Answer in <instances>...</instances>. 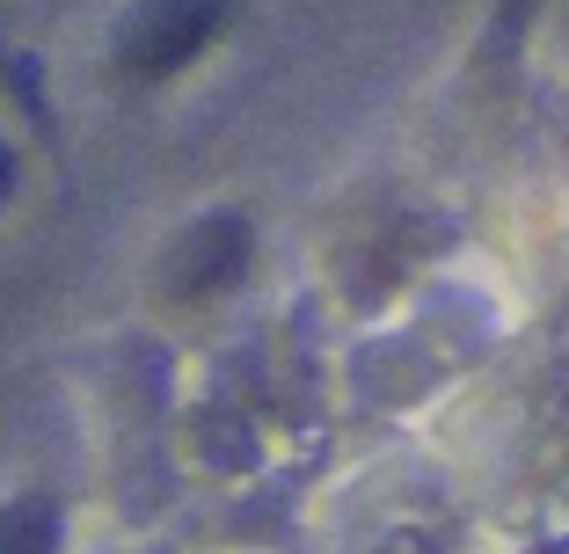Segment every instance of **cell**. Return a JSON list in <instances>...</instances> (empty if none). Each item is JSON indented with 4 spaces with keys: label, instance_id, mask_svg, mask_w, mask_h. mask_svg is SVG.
Here are the masks:
<instances>
[{
    "label": "cell",
    "instance_id": "cell-1",
    "mask_svg": "<svg viewBox=\"0 0 569 554\" xmlns=\"http://www.w3.org/2000/svg\"><path fill=\"white\" fill-rule=\"evenodd\" d=\"M219 30V0H139L118 22V67L132 81H168L183 73Z\"/></svg>",
    "mask_w": 569,
    "mask_h": 554
},
{
    "label": "cell",
    "instance_id": "cell-2",
    "mask_svg": "<svg viewBox=\"0 0 569 554\" xmlns=\"http://www.w3.org/2000/svg\"><path fill=\"white\" fill-rule=\"evenodd\" d=\"M249 249H256L249 219H234V212L190 219V234H176V241H168V255H161L168 300H212L219 285H234V278H241Z\"/></svg>",
    "mask_w": 569,
    "mask_h": 554
},
{
    "label": "cell",
    "instance_id": "cell-3",
    "mask_svg": "<svg viewBox=\"0 0 569 554\" xmlns=\"http://www.w3.org/2000/svg\"><path fill=\"white\" fill-rule=\"evenodd\" d=\"M0 554H59V504L22 496L0 511Z\"/></svg>",
    "mask_w": 569,
    "mask_h": 554
},
{
    "label": "cell",
    "instance_id": "cell-4",
    "mask_svg": "<svg viewBox=\"0 0 569 554\" xmlns=\"http://www.w3.org/2000/svg\"><path fill=\"white\" fill-rule=\"evenodd\" d=\"M8 183H16V161H8V147H0V198H8Z\"/></svg>",
    "mask_w": 569,
    "mask_h": 554
}]
</instances>
